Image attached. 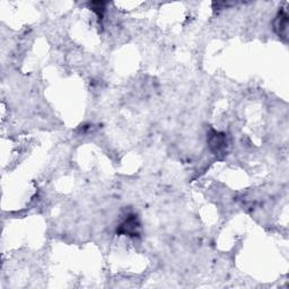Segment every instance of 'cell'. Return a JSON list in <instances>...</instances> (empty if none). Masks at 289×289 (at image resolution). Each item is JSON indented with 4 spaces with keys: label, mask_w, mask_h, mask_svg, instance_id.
Wrapping results in <instances>:
<instances>
[{
    "label": "cell",
    "mask_w": 289,
    "mask_h": 289,
    "mask_svg": "<svg viewBox=\"0 0 289 289\" xmlns=\"http://www.w3.org/2000/svg\"><path fill=\"white\" fill-rule=\"evenodd\" d=\"M273 26H275V31L280 38L287 39L288 35V15L285 11H280L276 16L275 23H273Z\"/></svg>",
    "instance_id": "3957f363"
},
{
    "label": "cell",
    "mask_w": 289,
    "mask_h": 289,
    "mask_svg": "<svg viewBox=\"0 0 289 289\" xmlns=\"http://www.w3.org/2000/svg\"><path fill=\"white\" fill-rule=\"evenodd\" d=\"M208 144L210 146L211 151H214L216 155L222 154L225 153L227 149V145H228L227 137L225 134L212 130L209 136H208Z\"/></svg>",
    "instance_id": "6da1fadb"
},
{
    "label": "cell",
    "mask_w": 289,
    "mask_h": 289,
    "mask_svg": "<svg viewBox=\"0 0 289 289\" xmlns=\"http://www.w3.org/2000/svg\"><path fill=\"white\" fill-rule=\"evenodd\" d=\"M139 230L140 224L138 221V218L135 215H129L126 217V219L121 224L119 233H122V234L130 236H137L139 235Z\"/></svg>",
    "instance_id": "7a4b0ae2"
},
{
    "label": "cell",
    "mask_w": 289,
    "mask_h": 289,
    "mask_svg": "<svg viewBox=\"0 0 289 289\" xmlns=\"http://www.w3.org/2000/svg\"><path fill=\"white\" fill-rule=\"evenodd\" d=\"M90 7H92L93 11L98 14V16L100 18L103 17V14H104V6H105V3H92L89 5Z\"/></svg>",
    "instance_id": "277c9868"
}]
</instances>
